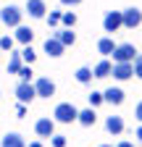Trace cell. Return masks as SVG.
Instances as JSON below:
<instances>
[{
    "instance_id": "d6a6232c",
    "label": "cell",
    "mask_w": 142,
    "mask_h": 147,
    "mask_svg": "<svg viewBox=\"0 0 142 147\" xmlns=\"http://www.w3.org/2000/svg\"><path fill=\"white\" fill-rule=\"evenodd\" d=\"M116 147H134V142H126V139H124V142H118Z\"/></svg>"
},
{
    "instance_id": "e575fe53",
    "label": "cell",
    "mask_w": 142,
    "mask_h": 147,
    "mask_svg": "<svg viewBox=\"0 0 142 147\" xmlns=\"http://www.w3.org/2000/svg\"><path fill=\"white\" fill-rule=\"evenodd\" d=\"M29 147H42V142H32V144H29Z\"/></svg>"
},
{
    "instance_id": "83f0119b",
    "label": "cell",
    "mask_w": 142,
    "mask_h": 147,
    "mask_svg": "<svg viewBox=\"0 0 142 147\" xmlns=\"http://www.w3.org/2000/svg\"><path fill=\"white\" fill-rule=\"evenodd\" d=\"M50 144H53V147H66V137L53 134V137H50Z\"/></svg>"
},
{
    "instance_id": "d590c367",
    "label": "cell",
    "mask_w": 142,
    "mask_h": 147,
    "mask_svg": "<svg viewBox=\"0 0 142 147\" xmlns=\"http://www.w3.org/2000/svg\"><path fill=\"white\" fill-rule=\"evenodd\" d=\"M100 147H113V144H100Z\"/></svg>"
},
{
    "instance_id": "7a4b0ae2",
    "label": "cell",
    "mask_w": 142,
    "mask_h": 147,
    "mask_svg": "<svg viewBox=\"0 0 142 147\" xmlns=\"http://www.w3.org/2000/svg\"><path fill=\"white\" fill-rule=\"evenodd\" d=\"M21 16H24V11L19 5H5L0 11V21L5 26H21Z\"/></svg>"
},
{
    "instance_id": "4316f807",
    "label": "cell",
    "mask_w": 142,
    "mask_h": 147,
    "mask_svg": "<svg viewBox=\"0 0 142 147\" xmlns=\"http://www.w3.org/2000/svg\"><path fill=\"white\" fill-rule=\"evenodd\" d=\"M61 16H63L61 11H53V13L47 16V24H50V26H58V24H61Z\"/></svg>"
},
{
    "instance_id": "ba28073f",
    "label": "cell",
    "mask_w": 142,
    "mask_h": 147,
    "mask_svg": "<svg viewBox=\"0 0 142 147\" xmlns=\"http://www.w3.org/2000/svg\"><path fill=\"white\" fill-rule=\"evenodd\" d=\"M34 131H37V137H53L55 134V121L53 118H40L37 123H34Z\"/></svg>"
},
{
    "instance_id": "9a60e30c",
    "label": "cell",
    "mask_w": 142,
    "mask_h": 147,
    "mask_svg": "<svg viewBox=\"0 0 142 147\" xmlns=\"http://www.w3.org/2000/svg\"><path fill=\"white\" fill-rule=\"evenodd\" d=\"M0 147H26V142H24V137H21V134L11 131V134H5V137H3Z\"/></svg>"
},
{
    "instance_id": "7402d4cb",
    "label": "cell",
    "mask_w": 142,
    "mask_h": 147,
    "mask_svg": "<svg viewBox=\"0 0 142 147\" xmlns=\"http://www.w3.org/2000/svg\"><path fill=\"white\" fill-rule=\"evenodd\" d=\"M61 21L66 24V29H74V24H76V13H71V11H66V13L61 16Z\"/></svg>"
},
{
    "instance_id": "d6986e66",
    "label": "cell",
    "mask_w": 142,
    "mask_h": 147,
    "mask_svg": "<svg viewBox=\"0 0 142 147\" xmlns=\"http://www.w3.org/2000/svg\"><path fill=\"white\" fill-rule=\"evenodd\" d=\"M113 50H116V42L111 40V37H103V40L97 42V53L100 55H113Z\"/></svg>"
},
{
    "instance_id": "3957f363",
    "label": "cell",
    "mask_w": 142,
    "mask_h": 147,
    "mask_svg": "<svg viewBox=\"0 0 142 147\" xmlns=\"http://www.w3.org/2000/svg\"><path fill=\"white\" fill-rule=\"evenodd\" d=\"M134 58H137L134 45H129V42L116 45V50H113V63H134Z\"/></svg>"
},
{
    "instance_id": "5b68a950",
    "label": "cell",
    "mask_w": 142,
    "mask_h": 147,
    "mask_svg": "<svg viewBox=\"0 0 142 147\" xmlns=\"http://www.w3.org/2000/svg\"><path fill=\"white\" fill-rule=\"evenodd\" d=\"M34 92H37V97H53L55 95V84H53V79H47V76H40L37 82H34Z\"/></svg>"
},
{
    "instance_id": "4fadbf2b",
    "label": "cell",
    "mask_w": 142,
    "mask_h": 147,
    "mask_svg": "<svg viewBox=\"0 0 142 147\" xmlns=\"http://www.w3.org/2000/svg\"><path fill=\"white\" fill-rule=\"evenodd\" d=\"M105 129H108V134L118 137L124 131V118L121 116H108V118H105Z\"/></svg>"
},
{
    "instance_id": "d4e9b609",
    "label": "cell",
    "mask_w": 142,
    "mask_h": 147,
    "mask_svg": "<svg viewBox=\"0 0 142 147\" xmlns=\"http://www.w3.org/2000/svg\"><path fill=\"white\" fill-rule=\"evenodd\" d=\"M16 76H19L21 82H32V68H29V66H21V71L16 74Z\"/></svg>"
},
{
    "instance_id": "603a6c76",
    "label": "cell",
    "mask_w": 142,
    "mask_h": 147,
    "mask_svg": "<svg viewBox=\"0 0 142 147\" xmlns=\"http://www.w3.org/2000/svg\"><path fill=\"white\" fill-rule=\"evenodd\" d=\"M21 58L26 61V66H29V63H34V58H37V53L32 50V45H26V47L21 50Z\"/></svg>"
},
{
    "instance_id": "cb8c5ba5",
    "label": "cell",
    "mask_w": 142,
    "mask_h": 147,
    "mask_svg": "<svg viewBox=\"0 0 142 147\" xmlns=\"http://www.w3.org/2000/svg\"><path fill=\"white\" fill-rule=\"evenodd\" d=\"M13 42H16L13 37H0V50H8L11 53L13 50Z\"/></svg>"
},
{
    "instance_id": "30bf717a",
    "label": "cell",
    "mask_w": 142,
    "mask_h": 147,
    "mask_svg": "<svg viewBox=\"0 0 142 147\" xmlns=\"http://www.w3.org/2000/svg\"><path fill=\"white\" fill-rule=\"evenodd\" d=\"M113 79H118V82H124V79H129L132 74H134V66L132 63H113Z\"/></svg>"
},
{
    "instance_id": "9c48e42d",
    "label": "cell",
    "mask_w": 142,
    "mask_h": 147,
    "mask_svg": "<svg viewBox=\"0 0 142 147\" xmlns=\"http://www.w3.org/2000/svg\"><path fill=\"white\" fill-rule=\"evenodd\" d=\"M45 0H26V13L32 18H45Z\"/></svg>"
},
{
    "instance_id": "7c38bea8",
    "label": "cell",
    "mask_w": 142,
    "mask_h": 147,
    "mask_svg": "<svg viewBox=\"0 0 142 147\" xmlns=\"http://www.w3.org/2000/svg\"><path fill=\"white\" fill-rule=\"evenodd\" d=\"M63 45L55 40V37H47V40H45V53L50 55V58H61V55H63Z\"/></svg>"
},
{
    "instance_id": "1f68e13d",
    "label": "cell",
    "mask_w": 142,
    "mask_h": 147,
    "mask_svg": "<svg viewBox=\"0 0 142 147\" xmlns=\"http://www.w3.org/2000/svg\"><path fill=\"white\" fill-rule=\"evenodd\" d=\"M82 0H61V5H79Z\"/></svg>"
},
{
    "instance_id": "5bb4252c",
    "label": "cell",
    "mask_w": 142,
    "mask_h": 147,
    "mask_svg": "<svg viewBox=\"0 0 142 147\" xmlns=\"http://www.w3.org/2000/svg\"><path fill=\"white\" fill-rule=\"evenodd\" d=\"M76 121H79L82 126H95V121H97V113H95V108H84V110H79Z\"/></svg>"
},
{
    "instance_id": "6da1fadb",
    "label": "cell",
    "mask_w": 142,
    "mask_h": 147,
    "mask_svg": "<svg viewBox=\"0 0 142 147\" xmlns=\"http://www.w3.org/2000/svg\"><path fill=\"white\" fill-rule=\"evenodd\" d=\"M53 121H58V123H71V121H76V116H79V110L71 105V102H58L55 105V110H53Z\"/></svg>"
},
{
    "instance_id": "e0dca14e",
    "label": "cell",
    "mask_w": 142,
    "mask_h": 147,
    "mask_svg": "<svg viewBox=\"0 0 142 147\" xmlns=\"http://www.w3.org/2000/svg\"><path fill=\"white\" fill-rule=\"evenodd\" d=\"M32 37H34V32H32L29 26H16V34H13V40H16V42H21V45H32Z\"/></svg>"
},
{
    "instance_id": "484cf974",
    "label": "cell",
    "mask_w": 142,
    "mask_h": 147,
    "mask_svg": "<svg viewBox=\"0 0 142 147\" xmlns=\"http://www.w3.org/2000/svg\"><path fill=\"white\" fill-rule=\"evenodd\" d=\"M100 102H105L103 100V92H92V95H90V108H97Z\"/></svg>"
},
{
    "instance_id": "277c9868",
    "label": "cell",
    "mask_w": 142,
    "mask_h": 147,
    "mask_svg": "<svg viewBox=\"0 0 142 147\" xmlns=\"http://www.w3.org/2000/svg\"><path fill=\"white\" fill-rule=\"evenodd\" d=\"M103 26H105V32H118V29L124 26L121 11H108V13L103 16Z\"/></svg>"
},
{
    "instance_id": "836d02e7",
    "label": "cell",
    "mask_w": 142,
    "mask_h": 147,
    "mask_svg": "<svg viewBox=\"0 0 142 147\" xmlns=\"http://www.w3.org/2000/svg\"><path fill=\"white\" fill-rule=\"evenodd\" d=\"M134 137H137V139L142 142V123H139V129H137V131H134Z\"/></svg>"
},
{
    "instance_id": "8fae6325",
    "label": "cell",
    "mask_w": 142,
    "mask_h": 147,
    "mask_svg": "<svg viewBox=\"0 0 142 147\" xmlns=\"http://www.w3.org/2000/svg\"><path fill=\"white\" fill-rule=\"evenodd\" d=\"M103 100L111 102V105H121L124 102V89L121 87H108V89L103 92Z\"/></svg>"
},
{
    "instance_id": "ac0fdd59",
    "label": "cell",
    "mask_w": 142,
    "mask_h": 147,
    "mask_svg": "<svg viewBox=\"0 0 142 147\" xmlns=\"http://www.w3.org/2000/svg\"><path fill=\"white\" fill-rule=\"evenodd\" d=\"M111 71H113V63H111V61H100V63L92 68V76H95V79H105V76H111Z\"/></svg>"
},
{
    "instance_id": "44dd1931",
    "label": "cell",
    "mask_w": 142,
    "mask_h": 147,
    "mask_svg": "<svg viewBox=\"0 0 142 147\" xmlns=\"http://www.w3.org/2000/svg\"><path fill=\"white\" fill-rule=\"evenodd\" d=\"M76 82H79V84H90V82H92V68H87V66L76 68Z\"/></svg>"
},
{
    "instance_id": "ffe728a7",
    "label": "cell",
    "mask_w": 142,
    "mask_h": 147,
    "mask_svg": "<svg viewBox=\"0 0 142 147\" xmlns=\"http://www.w3.org/2000/svg\"><path fill=\"white\" fill-rule=\"evenodd\" d=\"M21 53H11V58H8V74H19L21 71Z\"/></svg>"
},
{
    "instance_id": "f1b7e54d",
    "label": "cell",
    "mask_w": 142,
    "mask_h": 147,
    "mask_svg": "<svg viewBox=\"0 0 142 147\" xmlns=\"http://www.w3.org/2000/svg\"><path fill=\"white\" fill-rule=\"evenodd\" d=\"M132 66H134V76H139V79H142V55H137Z\"/></svg>"
},
{
    "instance_id": "f546056e",
    "label": "cell",
    "mask_w": 142,
    "mask_h": 147,
    "mask_svg": "<svg viewBox=\"0 0 142 147\" xmlns=\"http://www.w3.org/2000/svg\"><path fill=\"white\" fill-rule=\"evenodd\" d=\"M16 116H19V118H24V116H26V105H24V102L16 105Z\"/></svg>"
},
{
    "instance_id": "8992f818",
    "label": "cell",
    "mask_w": 142,
    "mask_h": 147,
    "mask_svg": "<svg viewBox=\"0 0 142 147\" xmlns=\"http://www.w3.org/2000/svg\"><path fill=\"white\" fill-rule=\"evenodd\" d=\"M16 97H19V102H32L34 97H37V92H34V84L32 82H19V87H16Z\"/></svg>"
},
{
    "instance_id": "52a82bcc",
    "label": "cell",
    "mask_w": 142,
    "mask_h": 147,
    "mask_svg": "<svg viewBox=\"0 0 142 147\" xmlns=\"http://www.w3.org/2000/svg\"><path fill=\"white\" fill-rule=\"evenodd\" d=\"M121 16H124V26L126 29H137L142 24V11L139 8H126V11H121Z\"/></svg>"
},
{
    "instance_id": "2e32d148",
    "label": "cell",
    "mask_w": 142,
    "mask_h": 147,
    "mask_svg": "<svg viewBox=\"0 0 142 147\" xmlns=\"http://www.w3.org/2000/svg\"><path fill=\"white\" fill-rule=\"evenodd\" d=\"M53 37H55V40H58L63 47H68V45H74V42H76V34L71 32V29H58Z\"/></svg>"
},
{
    "instance_id": "4dcf8cb0",
    "label": "cell",
    "mask_w": 142,
    "mask_h": 147,
    "mask_svg": "<svg viewBox=\"0 0 142 147\" xmlns=\"http://www.w3.org/2000/svg\"><path fill=\"white\" fill-rule=\"evenodd\" d=\"M134 118L142 123V102H137V108H134Z\"/></svg>"
}]
</instances>
